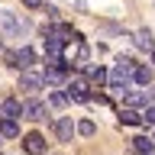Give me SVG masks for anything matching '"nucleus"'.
<instances>
[{
    "mask_svg": "<svg viewBox=\"0 0 155 155\" xmlns=\"http://www.w3.org/2000/svg\"><path fill=\"white\" fill-rule=\"evenodd\" d=\"M136 78V61H129V58H120L113 68V74H110V84H113V91H120L123 94L126 87H129V81Z\"/></svg>",
    "mask_w": 155,
    "mask_h": 155,
    "instance_id": "nucleus-1",
    "label": "nucleus"
},
{
    "mask_svg": "<svg viewBox=\"0 0 155 155\" xmlns=\"http://www.w3.org/2000/svg\"><path fill=\"white\" fill-rule=\"evenodd\" d=\"M7 61H10V65H13V68H23V71H26V68L32 65V61H36V52H32V48H26V45H23V48H19V52H7Z\"/></svg>",
    "mask_w": 155,
    "mask_h": 155,
    "instance_id": "nucleus-2",
    "label": "nucleus"
},
{
    "mask_svg": "<svg viewBox=\"0 0 155 155\" xmlns=\"http://www.w3.org/2000/svg\"><path fill=\"white\" fill-rule=\"evenodd\" d=\"M74 133H78V126L71 123V116H58V120H55V136L61 139V142H71Z\"/></svg>",
    "mask_w": 155,
    "mask_h": 155,
    "instance_id": "nucleus-3",
    "label": "nucleus"
},
{
    "mask_svg": "<svg viewBox=\"0 0 155 155\" xmlns=\"http://www.w3.org/2000/svg\"><path fill=\"white\" fill-rule=\"evenodd\" d=\"M68 97L78 100V104H87V100H91V87H87V81H71V84H68Z\"/></svg>",
    "mask_w": 155,
    "mask_h": 155,
    "instance_id": "nucleus-4",
    "label": "nucleus"
},
{
    "mask_svg": "<svg viewBox=\"0 0 155 155\" xmlns=\"http://www.w3.org/2000/svg\"><path fill=\"white\" fill-rule=\"evenodd\" d=\"M23 149H26L29 155H45V139L39 133H29L26 139H23Z\"/></svg>",
    "mask_w": 155,
    "mask_h": 155,
    "instance_id": "nucleus-5",
    "label": "nucleus"
},
{
    "mask_svg": "<svg viewBox=\"0 0 155 155\" xmlns=\"http://www.w3.org/2000/svg\"><path fill=\"white\" fill-rule=\"evenodd\" d=\"M42 84H45V78L32 74V71H23V74H19V87H23V91H32V94H36Z\"/></svg>",
    "mask_w": 155,
    "mask_h": 155,
    "instance_id": "nucleus-6",
    "label": "nucleus"
},
{
    "mask_svg": "<svg viewBox=\"0 0 155 155\" xmlns=\"http://www.w3.org/2000/svg\"><path fill=\"white\" fill-rule=\"evenodd\" d=\"M23 116H29V120H45V104H42V100H26V104H23Z\"/></svg>",
    "mask_w": 155,
    "mask_h": 155,
    "instance_id": "nucleus-7",
    "label": "nucleus"
},
{
    "mask_svg": "<svg viewBox=\"0 0 155 155\" xmlns=\"http://www.w3.org/2000/svg\"><path fill=\"white\" fill-rule=\"evenodd\" d=\"M133 152L152 155V152H155V136H136V139H133Z\"/></svg>",
    "mask_w": 155,
    "mask_h": 155,
    "instance_id": "nucleus-8",
    "label": "nucleus"
},
{
    "mask_svg": "<svg viewBox=\"0 0 155 155\" xmlns=\"http://www.w3.org/2000/svg\"><path fill=\"white\" fill-rule=\"evenodd\" d=\"M0 23L7 26V32H23V29H26V23H23V19H16L10 10H0Z\"/></svg>",
    "mask_w": 155,
    "mask_h": 155,
    "instance_id": "nucleus-9",
    "label": "nucleus"
},
{
    "mask_svg": "<svg viewBox=\"0 0 155 155\" xmlns=\"http://www.w3.org/2000/svg\"><path fill=\"white\" fill-rule=\"evenodd\" d=\"M0 133L7 136V139L19 136V123H16V116H3V120H0Z\"/></svg>",
    "mask_w": 155,
    "mask_h": 155,
    "instance_id": "nucleus-10",
    "label": "nucleus"
},
{
    "mask_svg": "<svg viewBox=\"0 0 155 155\" xmlns=\"http://www.w3.org/2000/svg\"><path fill=\"white\" fill-rule=\"evenodd\" d=\"M19 113H23V104L13 100V97H7V100L0 104V116H19Z\"/></svg>",
    "mask_w": 155,
    "mask_h": 155,
    "instance_id": "nucleus-11",
    "label": "nucleus"
},
{
    "mask_svg": "<svg viewBox=\"0 0 155 155\" xmlns=\"http://www.w3.org/2000/svg\"><path fill=\"white\" fill-rule=\"evenodd\" d=\"M136 45L142 48V52H155V39L149 29H142V32H136Z\"/></svg>",
    "mask_w": 155,
    "mask_h": 155,
    "instance_id": "nucleus-12",
    "label": "nucleus"
},
{
    "mask_svg": "<svg viewBox=\"0 0 155 155\" xmlns=\"http://www.w3.org/2000/svg\"><path fill=\"white\" fill-rule=\"evenodd\" d=\"M120 123H123V126H139V123H145V120L136 113L133 107H126V110H120Z\"/></svg>",
    "mask_w": 155,
    "mask_h": 155,
    "instance_id": "nucleus-13",
    "label": "nucleus"
},
{
    "mask_svg": "<svg viewBox=\"0 0 155 155\" xmlns=\"http://www.w3.org/2000/svg\"><path fill=\"white\" fill-rule=\"evenodd\" d=\"M133 81H139L142 87H149L152 84V68H145V65H136V78Z\"/></svg>",
    "mask_w": 155,
    "mask_h": 155,
    "instance_id": "nucleus-14",
    "label": "nucleus"
},
{
    "mask_svg": "<svg viewBox=\"0 0 155 155\" xmlns=\"http://www.w3.org/2000/svg\"><path fill=\"white\" fill-rule=\"evenodd\" d=\"M87 78H91L94 84H104V81H107V78H110V74H107V71H104V68H100V65H94V68H87Z\"/></svg>",
    "mask_w": 155,
    "mask_h": 155,
    "instance_id": "nucleus-15",
    "label": "nucleus"
},
{
    "mask_svg": "<svg viewBox=\"0 0 155 155\" xmlns=\"http://www.w3.org/2000/svg\"><path fill=\"white\" fill-rule=\"evenodd\" d=\"M126 104H129V107H139V104H149V100H145V94H136V91H129V94H126Z\"/></svg>",
    "mask_w": 155,
    "mask_h": 155,
    "instance_id": "nucleus-16",
    "label": "nucleus"
},
{
    "mask_svg": "<svg viewBox=\"0 0 155 155\" xmlns=\"http://www.w3.org/2000/svg\"><path fill=\"white\" fill-rule=\"evenodd\" d=\"M78 133L81 136H94V123H91V120H81V123H78Z\"/></svg>",
    "mask_w": 155,
    "mask_h": 155,
    "instance_id": "nucleus-17",
    "label": "nucleus"
},
{
    "mask_svg": "<svg viewBox=\"0 0 155 155\" xmlns=\"http://www.w3.org/2000/svg\"><path fill=\"white\" fill-rule=\"evenodd\" d=\"M68 100H71V97H68V94H58V91H55V94H52V104H55V107H65Z\"/></svg>",
    "mask_w": 155,
    "mask_h": 155,
    "instance_id": "nucleus-18",
    "label": "nucleus"
},
{
    "mask_svg": "<svg viewBox=\"0 0 155 155\" xmlns=\"http://www.w3.org/2000/svg\"><path fill=\"white\" fill-rule=\"evenodd\" d=\"M145 123H152L155 126V104H149V110H145V116H142Z\"/></svg>",
    "mask_w": 155,
    "mask_h": 155,
    "instance_id": "nucleus-19",
    "label": "nucleus"
},
{
    "mask_svg": "<svg viewBox=\"0 0 155 155\" xmlns=\"http://www.w3.org/2000/svg\"><path fill=\"white\" fill-rule=\"evenodd\" d=\"M145 100H149V104H155V84L145 87Z\"/></svg>",
    "mask_w": 155,
    "mask_h": 155,
    "instance_id": "nucleus-20",
    "label": "nucleus"
},
{
    "mask_svg": "<svg viewBox=\"0 0 155 155\" xmlns=\"http://www.w3.org/2000/svg\"><path fill=\"white\" fill-rule=\"evenodd\" d=\"M23 7H29V10H36V7H42V0H23Z\"/></svg>",
    "mask_w": 155,
    "mask_h": 155,
    "instance_id": "nucleus-21",
    "label": "nucleus"
},
{
    "mask_svg": "<svg viewBox=\"0 0 155 155\" xmlns=\"http://www.w3.org/2000/svg\"><path fill=\"white\" fill-rule=\"evenodd\" d=\"M0 52H3V42H0Z\"/></svg>",
    "mask_w": 155,
    "mask_h": 155,
    "instance_id": "nucleus-22",
    "label": "nucleus"
},
{
    "mask_svg": "<svg viewBox=\"0 0 155 155\" xmlns=\"http://www.w3.org/2000/svg\"><path fill=\"white\" fill-rule=\"evenodd\" d=\"M152 61H155V52H152Z\"/></svg>",
    "mask_w": 155,
    "mask_h": 155,
    "instance_id": "nucleus-23",
    "label": "nucleus"
},
{
    "mask_svg": "<svg viewBox=\"0 0 155 155\" xmlns=\"http://www.w3.org/2000/svg\"><path fill=\"white\" fill-rule=\"evenodd\" d=\"M0 139H3V133H0Z\"/></svg>",
    "mask_w": 155,
    "mask_h": 155,
    "instance_id": "nucleus-24",
    "label": "nucleus"
}]
</instances>
